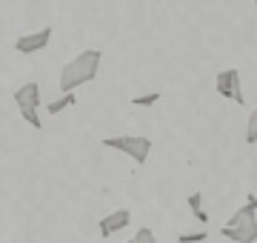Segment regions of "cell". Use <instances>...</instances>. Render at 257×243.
Returning a JSON list of instances; mask_svg holds the SVG:
<instances>
[{
  "instance_id": "1",
  "label": "cell",
  "mask_w": 257,
  "mask_h": 243,
  "mask_svg": "<svg viewBox=\"0 0 257 243\" xmlns=\"http://www.w3.org/2000/svg\"><path fill=\"white\" fill-rule=\"evenodd\" d=\"M100 60H103L100 49H86V52H80L74 60H69L60 69V89L63 92H74L83 83H92L94 77H97V72H100Z\"/></svg>"
},
{
  "instance_id": "2",
  "label": "cell",
  "mask_w": 257,
  "mask_h": 243,
  "mask_svg": "<svg viewBox=\"0 0 257 243\" xmlns=\"http://www.w3.org/2000/svg\"><path fill=\"white\" fill-rule=\"evenodd\" d=\"M12 97H15V106H18L20 117L32 129H43V120H40V106H43V100H40V83L37 80H29L20 89H15Z\"/></svg>"
},
{
  "instance_id": "3",
  "label": "cell",
  "mask_w": 257,
  "mask_h": 243,
  "mask_svg": "<svg viewBox=\"0 0 257 243\" xmlns=\"http://www.w3.org/2000/svg\"><path fill=\"white\" fill-rule=\"evenodd\" d=\"M103 146L114 152H123L135 160L138 166H143L149 160V152H152V141L143 138V135H117V138H103Z\"/></svg>"
},
{
  "instance_id": "4",
  "label": "cell",
  "mask_w": 257,
  "mask_h": 243,
  "mask_svg": "<svg viewBox=\"0 0 257 243\" xmlns=\"http://www.w3.org/2000/svg\"><path fill=\"white\" fill-rule=\"evenodd\" d=\"M214 86H217V94H220V97H226V100L246 103V97H243V83H240V72H237V69H223V72H217Z\"/></svg>"
},
{
  "instance_id": "5",
  "label": "cell",
  "mask_w": 257,
  "mask_h": 243,
  "mask_svg": "<svg viewBox=\"0 0 257 243\" xmlns=\"http://www.w3.org/2000/svg\"><path fill=\"white\" fill-rule=\"evenodd\" d=\"M49 40H52V26L18 38V40H15V49H18L20 55H37V52H43V49L49 46Z\"/></svg>"
},
{
  "instance_id": "6",
  "label": "cell",
  "mask_w": 257,
  "mask_h": 243,
  "mask_svg": "<svg viewBox=\"0 0 257 243\" xmlns=\"http://www.w3.org/2000/svg\"><path fill=\"white\" fill-rule=\"evenodd\" d=\"M132 223V212L128 209H117V212H111L100 220V234L103 237H111L114 232H123L126 226Z\"/></svg>"
},
{
  "instance_id": "7",
  "label": "cell",
  "mask_w": 257,
  "mask_h": 243,
  "mask_svg": "<svg viewBox=\"0 0 257 243\" xmlns=\"http://www.w3.org/2000/svg\"><path fill=\"white\" fill-rule=\"evenodd\" d=\"M223 237H229L234 243H254L257 240V223H240V226H223Z\"/></svg>"
},
{
  "instance_id": "8",
  "label": "cell",
  "mask_w": 257,
  "mask_h": 243,
  "mask_svg": "<svg viewBox=\"0 0 257 243\" xmlns=\"http://www.w3.org/2000/svg\"><path fill=\"white\" fill-rule=\"evenodd\" d=\"M74 103H77V94H74V92H63V97L46 103V114H60L63 109H69V106H74Z\"/></svg>"
},
{
  "instance_id": "9",
  "label": "cell",
  "mask_w": 257,
  "mask_h": 243,
  "mask_svg": "<svg viewBox=\"0 0 257 243\" xmlns=\"http://www.w3.org/2000/svg\"><path fill=\"white\" fill-rule=\"evenodd\" d=\"M246 143H248V146H254V143H257V109H251V114H248V129H246Z\"/></svg>"
},
{
  "instance_id": "10",
  "label": "cell",
  "mask_w": 257,
  "mask_h": 243,
  "mask_svg": "<svg viewBox=\"0 0 257 243\" xmlns=\"http://www.w3.org/2000/svg\"><path fill=\"white\" fill-rule=\"evenodd\" d=\"M157 100H160V92H149L140 97H132V106H155Z\"/></svg>"
},
{
  "instance_id": "11",
  "label": "cell",
  "mask_w": 257,
  "mask_h": 243,
  "mask_svg": "<svg viewBox=\"0 0 257 243\" xmlns=\"http://www.w3.org/2000/svg\"><path fill=\"white\" fill-rule=\"evenodd\" d=\"M209 232H183L177 237V243H206Z\"/></svg>"
},
{
  "instance_id": "12",
  "label": "cell",
  "mask_w": 257,
  "mask_h": 243,
  "mask_svg": "<svg viewBox=\"0 0 257 243\" xmlns=\"http://www.w3.org/2000/svg\"><path fill=\"white\" fill-rule=\"evenodd\" d=\"M132 243H157V240H155V232H152L149 226H143V229H138V234L132 237Z\"/></svg>"
},
{
  "instance_id": "13",
  "label": "cell",
  "mask_w": 257,
  "mask_h": 243,
  "mask_svg": "<svg viewBox=\"0 0 257 243\" xmlns=\"http://www.w3.org/2000/svg\"><path fill=\"white\" fill-rule=\"evenodd\" d=\"M186 203H189L192 212H197V209H203V195H200V192H192V195L186 197Z\"/></svg>"
},
{
  "instance_id": "14",
  "label": "cell",
  "mask_w": 257,
  "mask_h": 243,
  "mask_svg": "<svg viewBox=\"0 0 257 243\" xmlns=\"http://www.w3.org/2000/svg\"><path fill=\"white\" fill-rule=\"evenodd\" d=\"M192 215H194V220H197V223H209V212L197 209V212H192Z\"/></svg>"
},
{
  "instance_id": "15",
  "label": "cell",
  "mask_w": 257,
  "mask_h": 243,
  "mask_svg": "<svg viewBox=\"0 0 257 243\" xmlns=\"http://www.w3.org/2000/svg\"><path fill=\"white\" fill-rule=\"evenodd\" d=\"M126 243H132V240H126Z\"/></svg>"
}]
</instances>
